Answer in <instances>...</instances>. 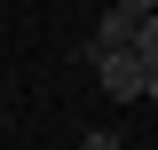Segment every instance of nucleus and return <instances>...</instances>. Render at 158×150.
Wrapping results in <instances>:
<instances>
[{
	"label": "nucleus",
	"mask_w": 158,
	"mask_h": 150,
	"mask_svg": "<svg viewBox=\"0 0 158 150\" xmlns=\"http://www.w3.org/2000/svg\"><path fill=\"white\" fill-rule=\"evenodd\" d=\"M118 16H158V0H111Z\"/></svg>",
	"instance_id": "obj_3"
},
{
	"label": "nucleus",
	"mask_w": 158,
	"mask_h": 150,
	"mask_svg": "<svg viewBox=\"0 0 158 150\" xmlns=\"http://www.w3.org/2000/svg\"><path fill=\"white\" fill-rule=\"evenodd\" d=\"M0 111H8V103H0Z\"/></svg>",
	"instance_id": "obj_5"
},
{
	"label": "nucleus",
	"mask_w": 158,
	"mask_h": 150,
	"mask_svg": "<svg viewBox=\"0 0 158 150\" xmlns=\"http://www.w3.org/2000/svg\"><path fill=\"white\" fill-rule=\"evenodd\" d=\"M135 32H142V16H103L95 24V40H87V63H103V56H127V48H135Z\"/></svg>",
	"instance_id": "obj_2"
},
{
	"label": "nucleus",
	"mask_w": 158,
	"mask_h": 150,
	"mask_svg": "<svg viewBox=\"0 0 158 150\" xmlns=\"http://www.w3.org/2000/svg\"><path fill=\"white\" fill-rule=\"evenodd\" d=\"M79 150H118V134H111V127H95V134H87Z\"/></svg>",
	"instance_id": "obj_4"
},
{
	"label": "nucleus",
	"mask_w": 158,
	"mask_h": 150,
	"mask_svg": "<svg viewBox=\"0 0 158 150\" xmlns=\"http://www.w3.org/2000/svg\"><path fill=\"white\" fill-rule=\"evenodd\" d=\"M95 79H103L111 103H150V95H158V16H142L135 48H127V56H103Z\"/></svg>",
	"instance_id": "obj_1"
}]
</instances>
